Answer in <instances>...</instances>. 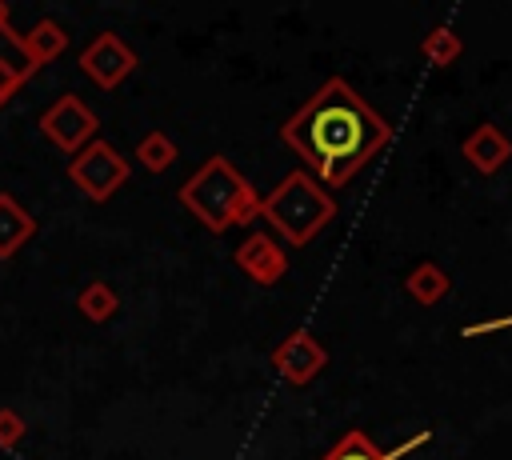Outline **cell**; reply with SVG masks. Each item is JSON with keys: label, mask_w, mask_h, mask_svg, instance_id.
<instances>
[{"label": "cell", "mask_w": 512, "mask_h": 460, "mask_svg": "<svg viewBox=\"0 0 512 460\" xmlns=\"http://www.w3.org/2000/svg\"><path fill=\"white\" fill-rule=\"evenodd\" d=\"M280 140L328 188H340L392 144V124L344 76H332L280 124Z\"/></svg>", "instance_id": "obj_1"}, {"label": "cell", "mask_w": 512, "mask_h": 460, "mask_svg": "<svg viewBox=\"0 0 512 460\" xmlns=\"http://www.w3.org/2000/svg\"><path fill=\"white\" fill-rule=\"evenodd\" d=\"M180 204L208 228L224 232L232 224H252L260 216V196L248 184V176L228 160V156H208L184 184H180Z\"/></svg>", "instance_id": "obj_2"}, {"label": "cell", "mask_w": 512, "mask_h": 460, "mask_svg": "<svg viewBox=\"0 0 512 460\" xmlns=\"http://www.w3.org/2000/svg\"><path fill=\"white\" fill-rule=\"evenodd\" d=\"M260 216L284 236L292 248H304L336 220V200L308 172H288L268 196H260Z\"/></svg>", "instance_id": "obj_3"}, {"label": "cell", "mask_w": 512, "mask_h": 460, "mask_svg": "<svg viewBox=\"0 0 512 460\" xmlns=\"http://www.w3.org/2000/svg\"><path fill=\"white\" fill-rule=\"evenodd\" d=\"M68 180L80 188V196H88L92 204H104V200H112L124 184H128V176H132V164H128V156L120 152V148H112L108 140H92V144H84L72 160H68Z\"/></svg>", "instance_id": "obj_4"}, {"label": "cell", "mask_w": 512, "mask_h": 460, "mask_svg": "<svg viewBox=\"0 0 512 460\" xmlns=\"http://www.w3.org/2000/svg\"><path fill=\"white\" fill-rule=\"evenodd\" d=\"M96 128H100V116L76 96V92H64L56 96L44 112H40V132L52 148H60L64 156H76L84 144L96 140Z\"/></svg>", "instance_id": "obj_5"}, {"label": "cell", "mask_w": 512, "mask_h": 460, "mask_svg": "<svg viewBox=\"0 0 512 460\" xmlns=\"http://www.w3.org/2000/svg\"><path fill=\"white\" fill-rule=\"evenodd\" d=\"M136 52L116 36V32H96L84 48H80V72L96 84V88H104V92H112V88H120L132 72H136Z\"/></svg>", "instance_id": "obj_6"}, {"label": "cell", "mask_w": 512, "mask_h": 460, "mask_svg": "<svg viewBox=\"0 0 512 460\" xmlns=\"http://www.w3.org/2000/svg\"><path fill=\"white\" fill-rule=\"evenodd\" d=\"M272 368H276V376H280L284 384L304 388V384H312V380L328 368V352H324V344H320L308 328H296V332H288V336L272 348Z\"/></svg>", "instance_id": "obj_7"}, {"label": "cell", "mask_w": 512, "mask_h": 460, "mask_svg": "<svg viewBox=\"0 0 512 460\" xmlns=\"http://www.w3.org/2000/svg\"><path fill=\"white\" fill-rule=\"evenodd\" d=\"M232 260H236V268L248 276V280H256L260 288H272L284 272H288V252L276 244V236H268V232H252L248 240H240L236 244V252H232Z\"/></svg>", "instance_id": "obj_8"}, {"label": "cell", "mask_w": 512, "mask_h": 460, "mask_svg": "<svg viewBox=\"0 0 512 460\" xmlns=\"http://www.w3.org/2000/svg\"><path fill=\"white\" fill-rule=\"evenodd\" d=\"M460 152H464V160H468L480 176H496V172L512 160V140H508L496 124H480V128H472V132L464 136Z\"/></svg>", "instance_id": "obj_9"}, {"label": "cell", "mask_w": 512, "mask_h": 460, "mask_svg": "<svg viewBox=\"0 0 512 460\" xmlns=\"http://www.w3.org/2000/svg\"><path fill=\"white\" fill-rule=\"evenodd\" d=\"M16 52H20V64L28 68V76L44 64H52L56 56L68 52V32L56 24V20H36L28 32H20L16 40Z\"/></svg>", "instance_id": "obj_10"}, {"label": "cell", "mask_w": 512, "mask_h": 460, "mask_svg": "<svg viewBox=\"0 0 512 460\" xmlns=\"http://www.w3.org/2000/svg\"><path fill=\"white\" fill-rule=\"evenodd\" d=\"M432 440V432H416L412 440H404L400 448H388V452H380L360 428H352V432H344L320 460H400V456H408L412 448H420V444H428Z\"/></svg>", "instance_id": "obj_11"}, {"label": "cell", "mask_w": 512, "mask_h": 460, "mask_svg": "<svg viewBox=\"0 0 512 460\" xmlns=\"http://www.w3.org/2000/svg\"><path fill=\"white\" fill-rule=\"evenodd\" d=\"M36 228V216L12 192H0V260H12L36 236Z\"/></svg>", "instance_id": "obj_12"}, {"label": "cell", "mask_w": 512, "mask_h": 460, "mask_svg": "<svg viewBox=\"0 0 512 460\" xmlns=\"http://www.w3.org/2000/svg\"><path fill=\"white\" fill-rule=\"evenodd\" d=\"M404 288H408V296H412L416 304L432 308V304H440V300L448 296L452 280H448V272H444L436 260H420V264L404 276Z\"/></svg>", "instance_id": "obj_13"}, {"label": "cell", "mask_w": 512, "mask_h": 460, "mask_svg": "<svg viewBox=\"0 0 512 460\" xmlns=\"http://www.w3.org/2000/svg\"><path fill=\"white\" fill-rule=\"evenodd\" d=\"M76 312L84 320H92V324H104V320H112L120 312V296H116V288L108 280H88L76 292Z\"/></svg>", "instance_id": "obj_14"}, {"label": "cell", "mask_w": 512, "mask_h": 460, "mask_svg": "<svg viewBox=\"0 0 512 460\" xmlns=\"http://www.w3.org/2000/svg\"><path fill=\"white\" fill-rule=\"evenodd\" d=\"M132 156H136L148 172H156V176H160V172H168V168L176 164V156H180V152H176V140H172L168 132L152 128V132H144V136L136 140V152H132Z\"/></svg>", "instance_id": "obj_15"}, {"label": "cell", "mask_w": 512, "mask_h": 460, "mask_svg": "<svg viewBox=\"0 0 512 460\" xmlns=\"http://www.w3.org/2000/svg\"><path fill=\"white\" fill-rule=\"evenodd\" d=\"M460 52H464V40H460V32H452V28H432L424 40H420V56L428 60V64H436V68H448V64H456L460 60Z\"/></svg>", "instance_id": "obj_16"}, {"label": "cell", "mask_w": 512, "mask_h": 460, "mask_svg": "<svg viewBox=\"0 0 512 460\" xmlns=\"http://www.w3.org/2000/svg\"><path fill=\"white\" fill-rule=\"evenodd\" d=\"M24 84H28V68L16 64V60H8V56H0V108H4Z\"/></svg>", "instance_id": "obj_17"}, {"label": "cell", "mask_w": 512, "mask_h": 460, "mask_svg": "<svg viewBox=\"0 0 512 460\" xmlns=\"http://www.w3.org/2000/svg\"><path fill=\"white\" fill-rule=\"evenodd\" d=\"M24 432H28V424H24V416H20L16 408H0V448H4V452H12V448H20V440H24Z\"/></svg>", "instance_id": "obj_18"}, {"label": "cell", "mask_w": 512, "mask_h": 460, "mask_svg": "<svg viewBox=\"0 0 512 460\" xmlns=\"http://www.w3.org/2000/svg\"><path fill=\"white\" fill-rule=\"evenodd\" d=\"M0 36H4L8 44H16V40H20V32L12 28V12H8V4H4V0H0Z\"/></svg>", "instance_id": "obj_19"}, {"label": "cell", "mask_w": 512, "mask_h": 460, "mask_svg": "<svg viewBox=\"0 0 512 460\" xmlns=\"http://www.w3.org/2000/svg\"><path fill=\"white\" fill-rule=\"evenodd\" d=\"M504 324H512V316H508V320H504Z\"/></svg>", "instance_id": "obj_20"}]
</instances>
